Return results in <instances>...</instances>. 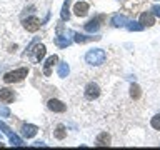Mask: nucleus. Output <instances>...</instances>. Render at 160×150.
Masks as SVG:
<instances>
[{
    "label": "nucleus",
    "instance_id": "5",
    "mask_svg": "<svg viewBox=\"0 0 160 150\" xmlns=\"http://www.w3.org/2000/svg\"><path fill=\"white\" fill-rule=\"evenodd\" d=\"M47 107L52 110V112H57V113H62L67 110V105H65L63 102H60L58 98H50L47 102Z\"/></svg>",
    "mask_w": 160,
    "mask_h": 150
},
{
    "label": "nucleus",
    "instance_id": "18",
    "mask_svg": "<svg viewBox=\"0 0 160 150\" xmlns=\"http://www.w3.org/2000/svg\"><path fill=\"white\" fill-rule=\"evenodd\" d=\"M68 3H70V0H65L63 8H62V20H68V17H70V13H68Z\"/></svg>",
    "mask_w": 160,
    "mask_h": 150
},
{
    "label": "nucleus",
    "instance_id": "1",
    "mask_svg": "<svg viewBox=\"0 0 160 150\" xmlns=\"http://www.w3.org/2000/svg\"><path fill=\"white\" fill-rule=\"evenodd\" d=\"M107 58V53L102 48H95V50H88L85 55V62L90 65H102Z\"/></svg>",
    "mask_w": 160,
    "mask_h": 150
},
{
    "label": "nucleus",
    "instance_id": "20",
    "mask_svg": "<svg viewBox=\"0 0 160 150\" xmlns=\"http://www.w3.org/2000/svg\"><path fill=\"white\" fill-rule=\"evenodd\" d=\"M55 42H57V45H60V47H67V45H70V40H65L62 37H58Z\"/></svg>",
    "mask_w": 160,
    "mask_h": 150
},
{
    "label": "nucleus",
    "instance_id": "3",
    "mask_svg": "<svg viewBox=\"0 0 160 150\" xmlns=\"http://www.w3.org/2000/svg\"><path fill=\"white\" fill-rule=\"evenodd\" d=\"M98 95H100V87L98 85L93 83V82L87 83V87H85V98L87 100H95V98H98Z\"/></svg>",
    "mask_w": 160,
    "mask_h": 150
},
{
    "label": "nucleus",
    "instance_id": "22",
    "mask_svg": "<svg viewBox=\"0 0 160 150\" xmlns=\"http://www.w3.org/2000/svg\"><path fill=\"white\" fill-rule=\"evenodd\" d=\"M135 22H132V23H130V25H127V27H128V30H142V27H143V25H133Z\"/></svg>",
    "mask_w": 160,
    "mask_h": 150
},
{
    "label": "nucleus",
    "instance_id": "17",
    "mask_svg": "<svg viewBox=\"0 0 160 150\" xmlns=\"http://www.w3.org/2000/svg\"><path fill=\"white\" fill-rule=\"evenodd\" d=\"M43 57H45V45H38V47H37V53H35V58L40 62Z\"/></svg>",
    "mask_w": 160,
    "mask_h": 150
},
{
    "label": "nucleus",
    "instance_id": "16",
    "mask_svg": "<svg viewBox=\"0 0 160 150\" xmlns=\"http://www.w3.org/2000/svg\"><path fill=\"white\" fill-rule=\"evenodd\" d=\"M68 75V65L67 63H60L58 65V77H67Z\"/></svg>",
    "mask_w": 160,
    "mask_h": 150
},
{
    "label": "nucleus",
    "instance_id": "8",
    "mask_svg": "<svg viewBox=\"0 0 160 150\" xmlns=\"http://www.w3.org/2000/svg\"><path fill=\"white\" fill-rule=\"evenodd\" d=\"M110 142H112V137H110L107 132H102L97 137V140H95V145H97V147H108Z\"/></svg>",
    "mask_w": 160,
    "mask_h": 150
},
{
    "label": "nucleus",
    "instance_id": "24",
    "mask_svg": "<svg viewBox=\"0 0 160 150\" xmlns=\"http://www.w3.org/2000/svg\"><path fill=\"white\" fill-rule=\"evenodd\" d=\"M12 143H15V145H18V143H20V140H18L17 137H12Z\"/></svg>",
    "mask_w": 160,
    "mask_h": 150
},
{
    "label": "nucleus",
    "instance_id": "19",
    "mask_svg": "<svg viewBox=\"0 0 160 150\" xmlns=\"http://www.w3.org/2000/svg\"><path fill=\"white\" fill-rule=\"evenodd\" d=\"M150 125H152L155 130H160V113H157L155 117H152V122H150Z\"/></svg>",
    "mask_w": 160,
    "mask_h": 150
},
{
    "label": "nucleus",
    "instance_id": "10",
    "mask_svg": "<svg viewBox=\"0 0 160 150\" xmlns=\"http://www.w3.org/2000/svg\"><path fill=\"white\" fill-rule=\"evenodd\" d=\"M57 55H52V57H48L47 58V62H45V67H43V73L47 75V77H50L52 75V67H53V63L57 62Z\"/></svg>",
    "mask_w": 160,
    "mask_h": 150
},
{
    "label": "nucleus",
    "instance_id": "2",
    "mask_svg": "<svg viewBox=\"0 0 160 150\" xmlns=\"http://www.w3.org/2000/svg\"><path fill=\"white\" fill-rule=\"evenodd\" d=\"M28 73V68H18V70H13V72H8L3 75V82L5 83H17V82H22V80L27 77Z\"/></svg>",
    "mask_w": 160,
    "mask_h": 150
},
{
    "label": "nucleus",
    "instance_id": "6",
    "mask_svg": "<svg viewBox=\"0 0 160 150\" xmlns=\"http://www.w3.org/2000/svg\"><path fill=\"white\" fill-rule=\"evenodd\" d=\"M13 98H15V93L12 88H7V87L0 88V102L10 103V102H13Z\"/></svg>",
    "mask_w": 160,
    "mask_h": 150
},
{
    "label": "nucleus",
    "instance_id": "25",
    "mask_svg": "<svg viewBox=\"0 0 160 150\" xmlns=\"http://www.w3.org/2000/svg\"><path fill=\"white\" fill-rule=\"evenodd\" d=\"M0 145H2V143H0Z\"/></svg>",
    "mask_w": 160,
    "mask_h": 150
},
{
    "label": "nucleus",
    "instance_id": "7",
    "mask_svg": "<svg viewBox=\"0 0 160 150\" xmlns=\"http://www.w3.org/2000/svg\"><path fill=\"white\" fill-rule=\"evenodd\" d=\"M88 3L87 2H78L73 5V13L77 15V17H85V15L88 13Z\"/></svg>",
    "mask_w": 160,
    "mask_h": 150
},
{
    "label": "nucleus",
    "instance_id": "14",
    "mask_svg": "<svg viewBox=\"0 0 160 150\" xmlns=\"http://www.w3.org/2000/svg\"><path fill=\"white\" fill-rule=\"evenodd\" d=\"M100 27V23H98V18H95V20H90L88 23H85V30L87 32H97Z\"/></svg>",
    "mask_w": 160,
    "mask_h": 150
},
{
    "label": "nucleus",
    "instance_id": "21",
    "mask_svg": "<svg viewBox=\"0 0 160 150\" xmlns=\"http://www.w3.org/2000/svg\"><path fill=\"white\" fill-rule=\"evenodd\" d=\"M87 37H83V35H80V33H77L75 35V42H78V43H83V42H87Z\"/></svg>",
    "mask_w": 160,
    "mask_h": 150
},
{
    "label": "nucleus",
    "instance_id": "4",
    "mask_svg": "<svg viewBox=\"0 0 160 150\" xmlns=\"http://www.w3.org/2000/svg\"><path fill=\"white\" fill-rule=\"evenodd\" d=\"M40 25H42V22H40L37 17H28V18L23 20V28L27 30V32H37L40 28Z\"/></svg>",
    "mask_w": 160,
    "mask_h": 150
},
{
    "label": "nucleus",
    "instance_id": "23",
    "mask_svg": "<svg viewBox=\"0 0 160 150\" xmlns=\"http://www.w3.org/2000/svg\"><path fill=\"white\" fill-rule=\"evenodd\" d=\"M152 10H153V13L157 15V17H160V7H153Z\"/></svg>",
    "mask_w": 160,
    "mask_h": 150
},
{
    "label": "nucleus",
    "instance_id": "9",
    "mask_svg": "<svg viewBox=\"0 0 160 150\" xmlns=\"http://www.w3.org/2000/svg\"><path fill=\"white\" fill-rule=\"evenodd\" d=\"M140 23H142L143 27H152V25H155V17L148 12H143L140 15Z\"/></svg>",
    "mask_w": 160,
    "mask_h": 150
},
{
    "label": "nucleus",
    "instance_id": "12",
    "mask_svg": "<svg viewBox=\"0 0 160 150\" xmlns=\"http://www.w3.org/2000/svg\"><path fill=\"white\" fill-rule=\"evenodd\" d=\"M130 95H132L133 100H138L140 97H142V88H140L137 83H132L130 85Z\"/></svg>",
    "mask_w": 160,
    "mask_h": 150
},
{
    "label": "nucleus",
    "instance_id": "11",
    "mask_svg": "<svg viewBox=\"0 0 160 150\" xmlns=\"http://www.w3.org/2000/svg\"><path fill=\"white\" fill-rule=\"evenodd\" d=\"M22 133H23V137H33L35 133H37V127L35 125H23V128H22Z\"/></svg>",
    "mask_w": 160,
    "mask_h": 150
},
{
    "label": "nucleus",
    "instance_id": "15",
    "mask_svg": "<svg viewBox=\"0 0 160 150\" xmlns=\"http://www.w3.org/2000/svg\"><path fill=\"white\" fill-rule=\"evenodd\" d=\"M125 22H127V18H125L123 15H115V17L112 18V23L115 25V27H123Z\"/></svg>",
    "mask_w": 160,
    "mask_h": 150
},
{
    "label": "nucleus",
    "instance_id": "13",
    "mask_svg": "<svg viewBox=\"0 0 160 150\" xmlns=\"http://www.w3.org/2000/svg\"><path fill=\"white\" fill-rule=\"evenodd\" d=\"M53 137L57 140H63L67 137V130H65L63 125H57V128H55V132H53Z\"/></svg>",
    "mask_w": 160,
    "mask_h": 150
}]
</instances>
